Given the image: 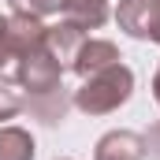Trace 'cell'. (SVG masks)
<instances>
[{
    "mask_svg": "<svg viewBox=\"0 0 160 160\" xmlns=\"http://www.w3.org/2000/svg\"><path fill=\"white\" fill-rule=\"evenodd\" d=\"M130 93H134V71L127 63H112V67L82 78V86L75 89V108L86 116H108L130 101Z\"/></svg>",
    "mask_w": 160,
    "mask_h": 160,
    "instance_id": "1",
    "label": "cell"
},
{
    "mask_svg": "<svg viewBox=\"0 0 160 160\" xmlns=\"http://www.w3.org/2000/svg\"><path fill=\"white\" fill-rule=\"evenodd\" d=\"M60 78H63V67L48 48L22 56V63H19V86L26 89V97H41V93L60 89Z\"/></svg>",
    "mask_w": 160,
    "mask_h": 160,
    "instance_id": "2",
    "label": "cell"
},
{
    "mask_svg": "<svg viewBox=\"0 0 160 160\" xmlns=\"http://www.w3.org/2000/svg\"><path fill=\"white\" fill-rule=\"evenodd\" d=\"M116 22L130 38L160 45V0H119Z\"/></svg>",
    "mask_w": 160,
    "mask_h": 160,
    "instance_id": "3",
    "label": "cell"
},
{
    "mask_svg": "<svg viewBox=\"0 0 160 160\" xmlns=\"http://www.w3.org/2000/svg\"><path fill=\"white\" fill-rule=\"evenodd\" d=\"M4 34H8V45H11V48L19 52V60H22V56H30V52L45 48L48 26L41 22V15H30V11H11V15H8V26H4Z\"/></svg>",
    "mask_w": 160,
    "mask_h": 160,
    "instance_id": "4",
    "label": "cell"
},
{
    "mask_svg": "<svg viewBox=\"0 0 160 160\" xmlns=\"http://www.w3.org/2000/svg\"><path fill=\"white\" fill-rule=\"evenodd\" d=\"M119 48H116V41L108 38H86L78 45V52H75V60H71V71L78 75V78H89V75H97V71H104V67H112V63H119Z\"/></svg>",
    "mask_w": 160,
    "mask_h": 160,
    "instance_id": "5",
    "label": "cell"
},
{
    "mask_svg": "<svg viewBox=\"0 0 160 160\" xmlns=\"http://www.w3.org/2000/svg\"><path fill=\"white\" fill-rule=\"evenodd\" d=\"M93 160H145V138L134 130H108L97 142Z\"/></svg>",
    "mask_w": 160,
    "mask_h": 160,
    "instance_id": "6",
    "label": "cell"
},
{
    "mask_svg": "<svg viewBox=\"0 0 160 160\" xmlns=\"http://www.w3.org/2000/svg\"><path fill=\"white\" fill-rule=\"evenodd\" d=\"M86 41V30L75 26V22H56V26H48V38H45V48L60 60V67H71V60H75V52H78V45Z\"/></svg>",
    "mask_w": 160,
    "mask_h": 160,
    "instance_id": "7",
    "label": "cell"
},
{
    "mask_svg": "<svg viewBox=\"0 0 160 160\" xmlns=\"http://www.w3.org/2000/svg\"><path fill=\"white\" fill-rule=\"evenodd\" d=\"M63 19L82 30H97L108 19V0H63Z\"/></svg>",
    "mask_w": 160,
    "mask_h": 160,
    "instance_id": "8",
    "label": "cell"
},
{
    "mask_svg": "<svg viewBox=\"0 0 160 160\" xmlns=\"http://www.w3.org/2000/svg\"><path fill=\"white\" fill-rule=\"evenodd\" d=\"M22 108H26V112H34L41 123L56 127V123L67 116V97H63V86H60V89H52V93H41V97H26V101H22Z\"/></svg>",
    "mask_w": 160,
    "mask_h": 160,
    "instance_id": "9",
    "label": "cell"
},
{
    "mask_svg": "<svg viewBox=\"0 0 160 160\" xmlns=\"http://www.w3.org/2000/svg\"><path fill=\"white\" fill-rule=\"evenodd\" d=\"M0 160H34V138L22 127H0Z\"/></svg>",
    "mask_w": 160,
    "mask_h": 160,
    "instance_id": "10",
    "label": "cell"
},
{
    "mask_svg": "<svg viewBox=\"0 0 160 160\" xmlns=\"http://www.w3.org/2000/svg\"><path fill=\"white\" fill-rule=\"evenodd\" d=\"M4 26H8V19L0 15V82H19V52L8 45V34H4Z\"/></svg>",
    "mask_w": 160,
    "mask_h": 160,
    "instance_id": "11",
    "label": "cell"
},
{
    "mask_svg": "<svg viewBox=\"0 0 160 160\" xmlns=\"http://www.w3.org/2000/svg\"><path fill=\"white\" fill-rule=\"evenodd\" d=\"M11 11H30V15H60L63 0H8Z\"/></svg>",
    "mask_w": 160,
    "mask_h": 160,
    "instance_id": "12",
    "label": "cell"
},
{
    "mask_svg": "<svg viewBox=\"0 0 160 160\" xmlns=\"http://www.w3.org/2000/svg\"><path fill=\"white\" fill-rule=\"evenodd\" d=\"M19 112H22V101H19L11 89H0V123H4V119H15Z\"/></svg>",
    "mask_w": 160,
    "mask_h": 160,
    "instance_id": "13",
    "label": "cell"
},
{
    "mask_svg": "<svg viewBox=\"0 0 160 160\" xmlns=\"http://www.w3.org/2000/svg\"><path fill=\"white\" fill-rule=\"evenodd\" d=\"M145 157L160 160V123H157V127H149V134H145Z\"/></svg>",
    "mask_w": 160,
    "mask_h": 160,
    "instance_id": "14",
    "label": "cell"
},
{
    "mask_svg": "<svg viewBox=\"0 0 160 160\" xmlns=\"http://www.w3.org/2000/svg\"><path fill=\"white\" fill-rule=\"evenodd\" d=\"M153 97H157V104H160V67H157V78H153Z\"/></svg>",
    "mask_w": 160,
    "mask_h": 160,
    "instance_id": "15",
    "label": "cell"
},
{
    "mask_svg": "<svg viewBox=\"0 0 160 160\" xmlns=\"http://www.w3.org/2000/svg\"><path fill=\"white\" fill-rule=\"evenodd\" d=\"M60 160H71V157H60Z\"/></svg>",
    "mask_w": 160,
    "mask_h": 160,
    "instance_id": "16",
    "label": "cell"
}]
</instances>
